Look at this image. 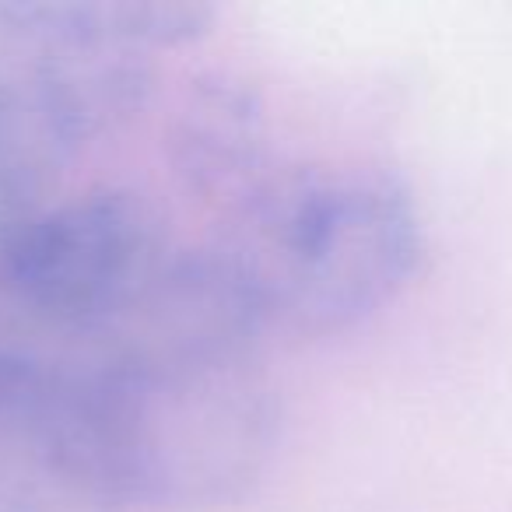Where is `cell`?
Returning <instances> with one entry per match:
<instances>
[{"label":"cell","instance_id":"obj_3","mask_svg":"<svg viewBox=\"0 0 512 512\" xmlns=\"http://www.w3.org/2000/svg\"><path fill=\"white\" fill-rule=\"evenodd\" d=\"M151 60L53 36L0 0V165L36 183L144 106Z\"/></svg>","mask_w":512,"mask_h":512},{"label":"cell","instance_id":"obj_5","mask_svg":"<svg viewBox=\"0 0 512 512\" xmlns=\"http://www.w3.org/2000/svg\"><path fill=\"white\" fill-rule=\"evenodd\" d=\"M29 22L99 50L148 57L211 32L218 11L200 0H15Z\"/></svg>","mask_w":512,"mask_h":512},{"label":"cell","instance_id":"obj_1","mask_svg":"<svg viewBox=\"0 0 512 512\" xmlns=\"http://www.w3.org/2000/svg\"><path fill=\"white\" fill-rule=\"evenodd\" d=\"M221 253L256 316L330 334L397 299L421 256V221L372 172L302 169L253 190Z\"/></svg>","mask_w":512,"mask_h":512},{"label":"cell","instance_id":"obj_6","mask_svg":"<svg viewBox=\"0 0 512 512\" xmlns=\"http://www.w3.org/2000/svg\"><path fill=\"white\" fill-rule=\"evenodd\" d=\"M260 116L249 95L239 88H207L186 109L179 148L183 165L200 186L232 183L253 165V148L260 137Z\"/></svg>","mask_w":512,"mask_h":512},{"label":"cell","instance_id":"obj_7","mask_svg":"<svg viewBox=\"0 0 512 512\" xmlns=\"http://www.w3.org/2000/svg\"><path fill=\"white\" fill-rule=\"evenodd\" d=\"M39 193H43V183L0 165V242L8 239L29 214H36L43 207Z\"/></svg>","mask_w":512,"mask_h":512},{"label":"cell","instance_id":"obj_2","mask_svg":"<svg viewBox=\"0 0 512 512\" xmlns=\"http://www.w3.org/2000/svg\"><path fill=\"white\" fill-rule=\"evenodd\" d=\"M109 446L137 505H218L242 495L274 449L278 411L246 355L183 358L99 390Z\"/></svg>","mask_w":512,"mask_h":512},{"label":"cell","instance_id":"obj_4","mask_svg":"<svg viewBox=\"0 0 512 512\" xmlns=\"http://www.w3.org/2000/svg\"><path fill=\"white\" fill-rule=\"evenodd\" d=\"M99 393L0 390V512H134Z\"/></svg>","mask_w":512,"mask_h":512}]
</instances>
